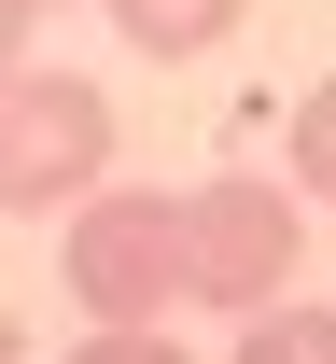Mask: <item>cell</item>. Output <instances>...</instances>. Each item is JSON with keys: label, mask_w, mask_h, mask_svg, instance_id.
Returning a JSON list of instances; mask_svg holds the SVG:
<instances>
[{"label": "cell", "mask_w": 336, "mask_h": 364, "mask_svg": "<svg viewBox=\"0 0 336 364\" xmlns=\"http://www.w3.org/2000/svg\"><path fill=\"white\" fill-rule=\"evenodd\" d=\"M294 252H308V196L266 168H224L183 196V294H210V309H266V294H294Z\"/></svg>", "instance_id": "2"}, {"label": "cell", "mask_w": 336, "mask_h": 364, "mask_svg": "<svg viewBox=\"0 0 336 364\" xmlns=\"http://www.w3.org/2000/svg\"><path fill=\"white\" fill-rule=\"evenodd\" d=\"M70 364H196V350L168 336V322H98V336H85Z\"/></svg>", "instance_id": "7"}, {"label": "cell", "mask_w": 336, "mask_h": 364, "mask_svg": "<svg viewBox=\"0 0 336 364\" xmlns=\"http://www.w3.org/2000/svg\"><path fill=\"white\" fill-rule=\"evenodd\" d=\"M14 14H28V28H43V14H56V0H14Z\"/></svg>", "instance_id": "10"}, {"label": "cell", "mask_w": 336, "mask_h": 364, "mask_svg": "<svg viewBox=\"0 0 336 364\" xmlns=\"http://www.w3.org/2000/svg\"><path fill=\"white\" fill-rule=\"evenodd\" d=\"M56 267H70L85 322H168V294H183V196H154V182H85Z\"/></svg>", "instance_id": "1"}, {"label": "cell", "mask_w": 336, "mask_h": 364, "mask_svg": "<svg viewBox=\"0 0 336 364\" xmlns=\"http://www.w3.org/2000/svg\"><path fill=\"white\" fill-rule=\"evenodd\" d=\"M294 196H323V210H336V70H323V85H308V98H294Z\"/></svg>", "instance_id": "6"}, {"label": "cell", "mask_w": 336, "mask_h": 364, "mask_svg": "<svg viewBox=\"0 0 336 364\" xmlns=\"http://www.w3.org/2000/svg\"><path fill=\"white\" fill-rule=\"evenodd\" d=\"M112 182V98L85 70H14L0 85V210H70Z\"/></svg>", "instance_id": "3"}, {"label": "cell", "mask_w": 336, "mask_h": 364, "mask_svg": "<svg viewBox=\"0 0 336 364\" xmlns=\"http://www.w3.org/2000/svg\"><path fill=\"white\" fill-rule=\"evenodd\" d=\"M0 364H28V350H14V309H0Z\"/></svg>", "instance_id": "9"}, {"label": "cell", "mask_w": 336, "mask_h": 364, "mask_svg": "<svg viewBox=\"0 0 336 364\" xmlns=\"http://www.w3.org/2000/svg\"><path fill=\"white\" fill-rule=\"evenodd\" d=\"M224 364H336V309L266 294V309H239V350H224Z\"/></svg>", "instance_id": "4"}, {"label": "cell", "mask_w": 336, "mask_h": 364, "mask_svg": "<svg viewBox=\"0 0 336 364\" xmlns=\"http://www.w3.org/2000/svg\"><path fill=\"white\" fill-rule=\"evenodd\" d=\"M112 28L141 56H210L224 28H239V0H112Z\"/></svg>", "instance_id": "5"}, {"label": "cell", "mask_w": 336, "mask_h": 364, "mask_svg": "<svg viewBox=\"0 0 336 364\" xmlns=\"http://www.w3.org/2000/svg\"><path fill=\"white\" fill-rule=\"evenodd\" d=\"M14 70H28V14L0 0V85H14Z\"/></svg>", "instance_id": "8"}]
</instances>
